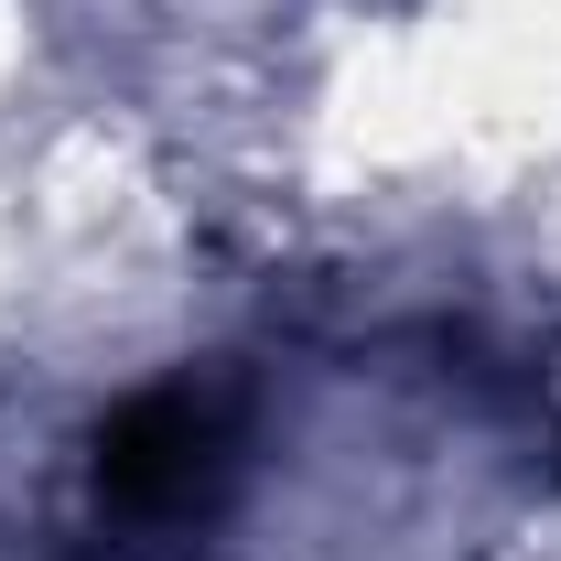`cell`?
I'll return each instance as SVG.
<instances>
[{"instance_id": "1", "label": "cell", "mask_w": 561, "mask_h": 561, "mask_svg": "<svg viewBox=\"0 0 561 561\" xmlns=\"http://www.w3.org/2000/svg\"><path fill=\"white\" fill-rule=\"evenodd\" d=\"M206 476H216V411L195 400H140L98 443L108 507H184V496H206Z\"/></svg>"}]
</instances>
